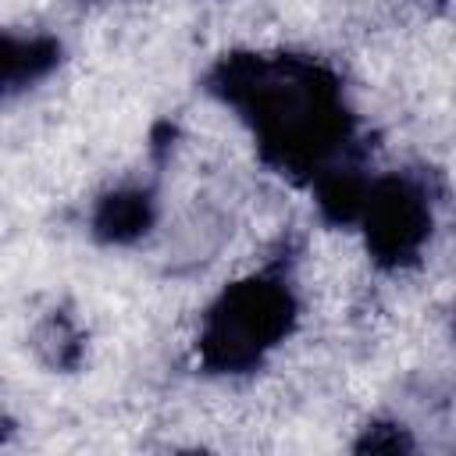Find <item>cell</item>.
I'll use <instances>...</instances> for the list:
<instances>
[{"instance_id":"1","label":"cell","mask_w":456,"mask_h":456,"mask_svg":"<svg viewBox=\"0 0 456 456\" xmlns=\"http://www.w3.org/2000/svg\"><path fill=\"white\" fill-rule=\"evenodd\" d=\"M228 96L253 118L260 142L281 157V164H314L342 135V107L335 89L310 68L246 64L228 78Z\"/></svg>"},{"instance_id":"2","label":"cell","mask_w":456,"mask_h":456,"mask_svg":"<svg viewBox=\"0 0 456 456\" xmlns=\"http://www.w3.org/2000/svg\"><path fill=\"white\" fill-rule=\"evenodd\" d=\"M289 292L274 281H246L224 292L207 324V356L221 367H242L256 360L289 324Z\"/></svg>"},{"instance_id":"3","label":"cell","mask_w":456,"mask_h":456,"mask_svg":"<svg viewBox=\"0 0 456 456\" xmlns=\"http://www.w3.org/2000/svg\"><path fill=\"white\" fill-rule=\"evenodd\" d=\"M367 210V232H370V242L381 256H399V253H410L420 235H424V203L420 196L403 185V182H385L381 189H374L363 203Z\"/></svg>"},{"instance_id":"4","label":"cell","mask_w":456,"mask_h":456,"mask_svg":"<svg viewBox=\"0 0 456 456\" xmlns=\"http://www.w3.org/2000/svg\"><path fill=\"white\" fill-rule=\"evenodd\" d=\"M50 61H53V46L50 43L0 36V89L43 75L50 68Z\"/></svg>"},{"instance_id":"5","label":"cell","mask_w":456,"mask_h":456,"mask_svg":"<svg viewBox=\"0 0 456 456\" xmlns=\"http://www.w3.org/2000/svg\"><path fill=\"white\" fill-rule=\"evenodd\" d=\"M146 217H150V210H146V200H142V196H114V200L107 203L100 224H103L114 239H121V235L139 232V228L146 224Z\"/></svg>"}]
</instances>
